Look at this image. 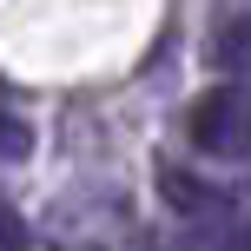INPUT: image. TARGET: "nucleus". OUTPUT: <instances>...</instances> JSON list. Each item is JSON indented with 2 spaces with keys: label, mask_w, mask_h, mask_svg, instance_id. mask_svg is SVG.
I'll use <instances>...</instances> for the list:
<instances>
[{
  "label": "nucleus",
  "mask_w": 251,
  "mask_h": 251,
  "mask_svg": "<svg viewBox=\"0 0 251 251\" xmlns=\"http://www.w3.org/2000/svg\"><path fill=\"white\" fill-rule=\"evenodd\" d=\"M192 146L205 159H245L251 152V93L245 86H205L192 106Z\"/></svg>",
  "instance_id": "1"
},
{
  "label": "nucleus",
  "mask_w": 251,
  "mask_h": 251,
  "mask_svg": "<svg viewBox=\"0 0 251 251\" xmlns=\"http://www.w3.org/2000/svg\"><path fill=\"white\" fill-rule=\"evenodd\" d=\"M212 60H218V73H225L231 86H245V93H251V13H245V20H231L225 33H218Z\"/></svg>",
  "instance_id": "2"
},
{
  "label": "nucleus",
  "mask_w": 251,
  "mask_h": 251,
  "mask_svg": "<svg viewBox=\"0 0 251 251\" xmlns=\"http://www.w3.org/2000/svg\"><path fill=\"white\" fill-rule=\"evenodd\" d=\"M159 178H165V205H172V212H185V218H205V212H218V192H212V185H199L192 172L165 165Z\"/></svg>",
  "instance_id": "3"
},
{
  "label": "nucleus",
  "mask_w": 251,
  "mask_h": 251,
  "mask_svg": "<svg viewBox=\"0 0 251 251\" xmlns=\"http://www.w3.org/2000/svg\"><path fill=\"white\" fill-rule=\"evenodd\" d=\"M0 251H33V231H26V218L7 199H0Z\"/></svg>",
  "instance_id": "4"
},
{
  "label": "nucleus",
  "mask_w": 251,
  "mask_h": 251,
  "mask_svg": "<svg viewBox=\"0 0 251 251\" xmlns=\"http://www.w3.org/2000/svg\"><path fill=\"white\" fill-rule=\"evenodd\" d=\"M26 152H33V132L20 119H0V159H26Z\"/></svg>",
  "instance_id": "5"
},
{
  "label": "nucleus",
  "mask_w": 251,
  "mask_h": 251,
  "mask_svg": "<svg viewBox=\"0 0 251 251\" xmlns=\"http://www.w3.org/2000/svg\"><path fill=\"white\" fill-rule=\"evenodd\" d=\"M225 251H251V218H238V225H231V238H225Z\"/></svg>",
  "instance_id": "6"
}]
</instances>
